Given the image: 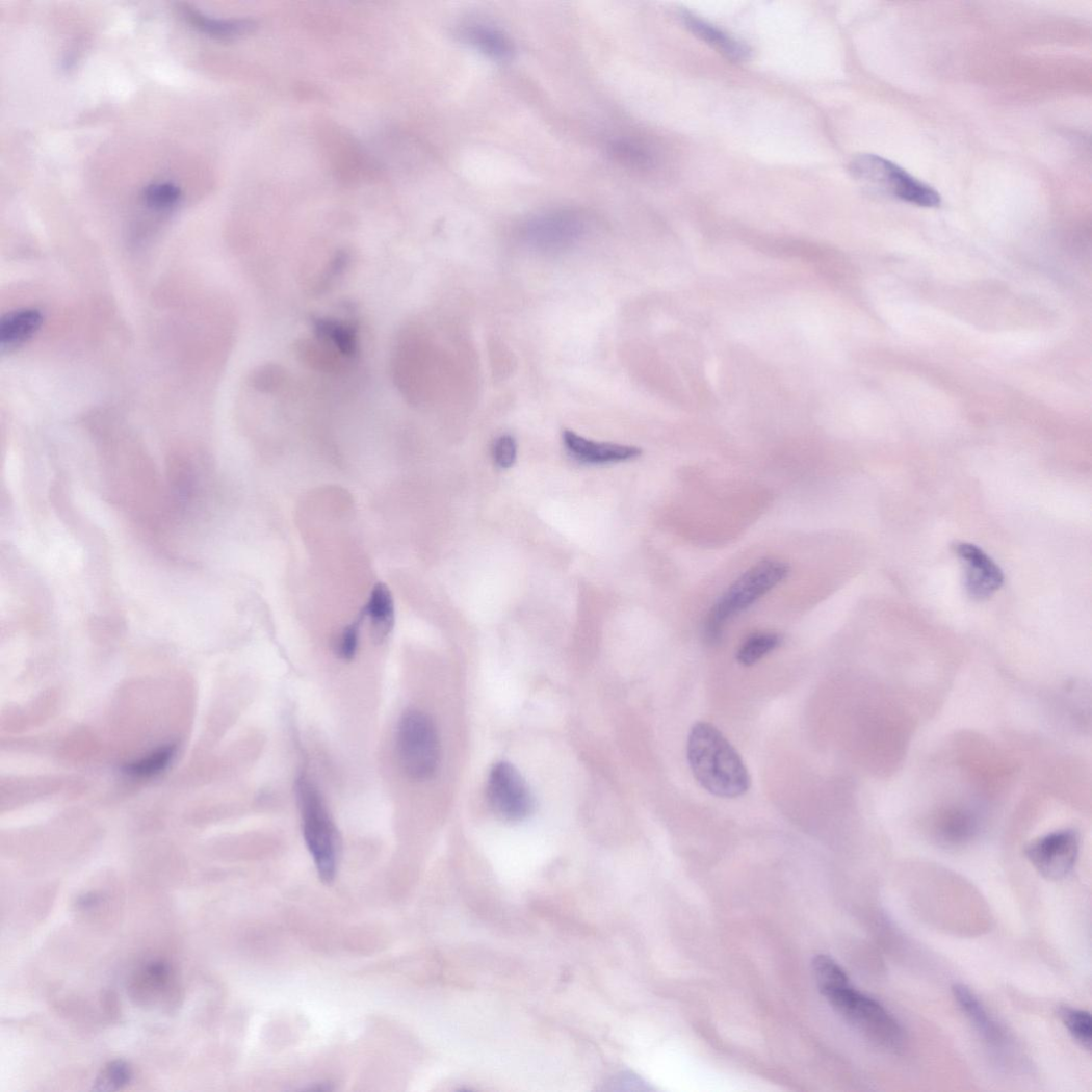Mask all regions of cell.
<instances>
[{
    "label": "cell",
    "mask_w": 1092,
    "mask_h": 1092,
    "mask_svg": "<svg viewBox=\"0 0 1092 1092\" xmlns=\"http://www.w3.org/2000/svg\"><path fill=\"white\" fill-rule=\"evenodd\" d=\"M1060 1017L1072 1038L1087 1051L1092 1043V1020L1090 1013L1072 1007H1062Z\"/></svg>",
    "instance_id": "obj_21"
},
{
    "label": "cell",
    "mask_w": 1092,
    "mask_h": 1092,
    "mask_svg": "<svg viewBox=\"0 0 1092 1092\" xmlns=\"http://www.w3.org/2000/svg\"><path fill=\"white\" fill-rule=\"evenodd\" d=\"M609 152L618 161L638 170H649L654 162L652 155L645 148L627 140L613 141Z\"/></svg>",
    "instance_id": "obj_22"
},
{
    "label": "cell",
    "mask_w": 1092,
    "mask_h": 1092,
    "mask_svg": "<svg viewBox=\"0 0 1092 1092\" xmlns=\"http://www.w3.org/2000/svg\"><path fill=\"white\" fill-rule=\"evenodd\" d=\"M363 613L370 619V633L373 643L384 644L392 633L395 624L394 599L385 583L380 582L373 587Z\"/></svg>",
    "instance_id": "obj_15"
},
{
    "label": "cell",
    "mask_w": 1092,
    "mask_h": 1092,
    "mask_svg": "<svg viewBox=\"0 0 1092 1092\" xmlns=\"http://www.w3.org/2000/svg\"><path fill=\"white\" fill-rule=\"evenodd\" d=\"M584 232L581 218L572 212H552L531 219L525 227L526 239L540 248L557 249L573 244Z\"/></svg>",
    "instance_id": "obj_10"
},
{
    "label": "cell",
    "mask_w": 1092,
    "mask_h": 1092,
    "mask_svg": "<svg viewBox=\"0 0 1092 1092\" xmlns=\"http://www.w3.org/2000/svg\"><path fill=\"white\" fill-rule=\"evenodd\" d=\"M781 643V636L776 633L753 634L738 649L737 660L747 667L757 664L780 647Z\"/></svg>",
    "instance_id": "obj_20"
},
{
    "label": "cell",
    "mask_w": 1092,
    "mask_h": 1092,
    "mask_svg": "<svg viewBox=\"0 0 1092 1092\" xmlns=\"http://www.w3.org/2000/svg\"><path fill=\"white\" fill-rule=\"evenodd\" d=\"M180 189L171 183H157L148 186L144 191L146 205L154 211H165L178 204Z\"/></svg>",
    "instance_id": "obj_24"
},
{
    "label": "cell",
    "mask_w": 1092,
    "mask_h": 1092,
    "mask_svg": "<svg viewBox=\"0 0 1092 1092\" xmlns=\"http://www.w3.org/2000/svg\"><path fill=\"white\" fill-rule=\"evenodd\" d=\"M788 574V565L775 560L760 562L745 572L709 610L703 626L705 643H721L728 620L760 600Z\"/></svg>",
    "instance_id": "obj_2"
},
{
    "label": "cell",
    "mask_w": 1092,
    "mask_h": 1092,
    "mask_svg": "<svg viewBox=\"0 0 1092 1092\" xmlns=\"http://www.w3.org/2000/svg\"><path fill=\"white\" fill-rule=\"evenodd\" d=\"M364 618L365 615L362 613L358 620L344 628L338 643H336V654L345 661L353 660L357 654L360 641V627Z\"/></svg>",
    "instance_id": "obj_26"
},
{
    "label": "cell",
    "mask_w": 1092,
    "mask_h": 1092,
    "mask_svg": "<svg viewBox=\"0 0 1092 1092\" xmlns=\"http://www.w3.org/2000/svg\"><path fill=\"white\" fill-rule=\"evenodd\" d=\"M45 316L36 309H20L0 320V349L12 353L33 338L44 324Z\"/></svg>",
    "instance_id": "obj_12"
},
{
    "label": "cell",
    "mask_w": 1092,
    "mask_h": 1092,
    "mask_svg": "<svg viewBox=\"0 0 1092 1092\" xmlns=\"http://www.w3.org/2000/svg\"><path fill=\"white\" fill-rule=\"evenodd\" d=\"M464 36L471 47L491 60L508 62L514 58L515 48L512 40L492 26H470L465 30Z\"/></svg>",
    "instance_id": "obj_16"
},
{
    "label": "cell",
    "mask_w": 1092,
    "mask_h": 1092,
    "mask_svg": "<svg viewBox=\"0 0 1092 1092\" xmlns=\"http://www.w3.org/2000/svg\"><path fill=\"white\" fill-rule=\"evenodd\" d=\"M1080 847V833L1072 828H1063L1036 838L1026 848L1025 856L1042 877L1061 880L1073 870Z\"/></svg>",
    "instance_id": "obj_8"
},
{
    "label": "cell",
    "mask_w": 1092,
    "mask_h": 1092,
    "mask_svg": "<svg viewBox=\"0 0 1092 1092\" xmlns=\"http://www.w3.org/2000/svg\"><path fill=\"white\" fill-rule=\"evenodd\" d=\"M834 1010L876 1045L896 1052L905 1032L884 1006L857 991L850 983L821 989Z\"/></svg>",
    "instance_id": "obj_3"
},
{
    "label": "cell",
    "mask_w": 1092,
    "mask_h": 1092,
    "mask_svg": "<svg viewBox=\"0 0 1092 1092\" xmlns=\"http://www.w3.org/2000/svg\"><path fill=\"white\" fill-rule=\"evenodd\" d=\"M493 456L495 464L500 469H510L515 465L517 459V442L513 436L503 435L494 444Z\"/></svg>",
    "instance_id": "obj_27"
},
{
    "label": "cell",
    "mask_w": 1092,
    "mask_h": 1092,
    "mask_svg": "<svg viewBox=\"0 0 1092 1092\" xmlns=\"http://www.w3.org/2000/svg\"><path fill=\"white\" fill-rule=\"evenodd\" d=\"M487 798L493 812L506 822H522L534 811L531 791L519 771L508 762H499L490 772Z\"/></svg>",
    "instance_id": "obj_7"
},
{
    "label": "cell",
    "mask_w": 1092,
    "mask_h": 1092,
    "mask_svg": "<svg viewBox=\"0 0 1092 1092\" xmlns=\"http://www.w3.org/2000/svg\"><path fill=\"white\" fill-rule=\"evenodd\" d=\"M687 760L698 783L713 796L736 798L750 788L751 779L739 753L716 726H693Z\"/></svg>",
    "instance_id": "obj_1"
},
{
    "label": "cell",
    "mask_w": 1092,
    "mask_h": 1092,
    "mask_svg": "<svg viewBox=\"0 0 1092 1092\" xmlns=\"http://www.w3.org/2000/svg\"><path fill=\"white\" fill-rule=\"evenodd\" d=\"M176 745H166L152 752L148 757L125 765L123 771L125 774L137 778L152 777L170 766L176 757Z\"/></svg>",
    "instance_id": "obj_19"
},
{
    "label": "cell",
    "mask_w": 1092,
    "mask_h": 1092,
    "mask_svg": "<svg viewBox=\"0 0 1092 1092\" xmlns=\"http://www.w3.org/2000/svg\"><path fill=\"white\" fill-rule=\"evenodd\" d=\"M953 994L979 1034L992 1046H1000L1005 1037L999 1025L989 1015L985 1006L970 988L962 984L953 986Z\"/></svg>",
    "instance_id": "obj_14"
},
{
    "label": "cell",
    "mask_w": 1092,
    "mask_h": 1092,
    "mask_svg": "<svg viewBox=\"0 0 1092 1092\" xmlns=\"http://www.w3.org/2000/svg\"><path fill=\"white\" fill-rule=\"evenodd\" d=\"M306 844L319 878L330 885L336 875L339 856L338 831L331 820L318 788L302 776L295 786Z\"/></svg>",
    "instance_id": "obj_4"
},
{
    "label": "cell",
    "mask_w": 1092,
    "mask_h": 1092,
    "mask_svg": "<svg viewBox=\"0 0 1092 1092\" xmlns=\"http://www.w3.org/2000/svg\"><path fill=\"white\" fill-rule=\"evenodd\" d=\"M318 338L326 342L327 346L335 347L340 355L350 357L357 352V336L355 330L341 322L331 319H319L315 323Z\"/></svg>",
    "instance_id": "obj_17"
},
{
    "label": "cell",
    "mask_w": 1092,
    "mask_h": 1092,
    "mask_svg": "<svg viewBox=\"0 0 1092 1092\" xmlns=\"http://www.w3.org/2000/svg\"><path fill=\"white\" fill-rule=\"evenodd\" d=\"M955 553L964 566V588L971 599L985 601L1000 590L1004 573L979 546L957 543Z\"/></svg>",
    "instance_id": "obj_9"
},
{
    "label": "cell",
    "mask_w": 1092,
    "mask_h": 1092,
    "mask_svg": "<svg viewBox=\"0 0 1092 1092\" xmlns=\"http://www.w3.org/2000/svg\"><path fill=\"white\" fill-rule=\"evenodd\" d=\"M563 440L568 452L583 464H614V462L632 460L642 454V450L638 447L595 442L571 431L563 434Z\"/></svg>",
    "instance_id": "obj_11"
},
{
    "label": "cell",
    "mask_w": 1092,
    "mask_h": 1092,
    "mask_svg": "<svg viewBox=\"0 0 1092 1092\" xmlns=\"http://www.w3.org/2000/svg\"><path fill=\"white\" fill-rule=\"evenodd\" d=\"M852 177L880 196L920 207H938L941 196L908 174L899 164L875 154H861L850 163Z\"/></svg>",
    "instance_id": "obj_5"
},
{
    "label": "cell",
    "mask_w": 1092,
    "mask_h": 1092,
    "mask_svg": "<svg viewBox=\"0 0 1092 1092\" xmlns=\"http://www.w3.org/2000/svg\"><path fill=\"white\" fill-rule=\"evenodd\" d=\"M683 25L706 45L717 50L727 59L734 62L747 61L751 50L743 42L732 37L723 30L685 11L681 15Z\"/></svg>",
    "instance_id": "obj_13"
},
{
    "label": "cell",
    "mask_w": 1092,
    "mask_h": 1092,
    "mask_svg": "<svg viewBox=\"0 0 1092 1092\" xmlns=\"http://www.w3.org/2000/svg\"><path fill=\"white\" fill-rule=\"evenodd\" d=\"M185 18L201 31L217 37H233L250 31L254 22L246 20L226 21L201 15L191 9L184 10Z\"/></svg>",
    "instance_id": "obj_18"
},
{
    "label": "cell",
    "mask_w": 1092,
    "mask_h": 1092,
    "mask_svg": "<svg viewBox=\"0 0 1092 1092\" xmlns=\"http://www.w3.org/2000/svg\"><path fill=\"white\" fill-rule=\"evenodd\" d=\"M813 970L820 989L850 983L843 969L829 956H816L813 961Z\"/></svg>",
    "instance_id": "obj_25"
},
{
    "label": "cell",
    "mask_w": 1092,
    "mask_h": 1092,
    "mask_svg": "<svg viewBox=\"0 0 1092 1092\" xmlns=\"http://www.w3.org/2000/svg\"><path fill=\"white\" fill-rule=\"evenodd\" d=\"M133 1078L132 1067L121 1060L109 1063L95 1082L97 1091L118 1090L130 1084Z\"/></svg>",
    "instance_id": "obj_23"
},
{
    "label": "cell",
    "mask_w": 1092,
    "mask_h": 1092,
    "mask_svg": "<svg viewBox=\"0 0 1092 1092\" xmlns=\"http://www.w3.org/2000/svg\"><path fill=\"white\" fill-rule=\"evenodd\" d=\"M396 753L405 775L418 782L432 779L441 758L437 727L426 712L409 709L401 717L396 735Z\"/></svg>",
    "instance_id": "obj_6"
},
{
    "label": "cell",
    "mask_w": 1092,
    "mask_h": 1092,
    "mask_svg": "<svg viewBox=\"0 0 1092 1092\" xmlns=\"http://www.w3.org/2000/svg\"><path fill=\"white\" fill-rule=\"evenodd\" d=\"M100 902H101V899L98 895H96L94 893H90V894H86V895L81 896L78 900V904L77 905H78V907H80L82 909H90V908H94L97 905H99Z\"/></svg>",
    "instance_id": "obj_28"
}]
</instances>
